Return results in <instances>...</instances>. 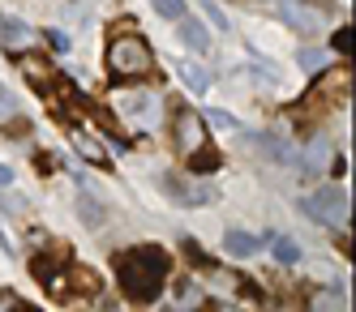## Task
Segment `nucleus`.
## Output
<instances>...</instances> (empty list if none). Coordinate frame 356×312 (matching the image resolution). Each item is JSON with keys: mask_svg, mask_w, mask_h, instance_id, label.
Segmentation results:
<instances>
[{"mask_svg": "<svg viewBox=\"0 0 356 312\" xmlns=\"http://www.w3.org/2000/svg\"><path fill=\"white\" fill-rule=\"evenodd\" d=\"M150 5H155V13H163V17H172V21L185 17V0H150Z\"/></svg>", "mask_w": 356, "mask_h": 312, "instance_id": "obj_16", "label": "nucleus"}, {"mask_svg": "<svg viewBox=\"0 0 356 312\" xmlns=\"http://www.w3.org/2000/svg\"><path fill=\"white\" fill-rule=\"evenodd\" d=\"M270 252H275L279 266H296V261H300V248H296V240H288V236H270Z\"/></svg>", "mask_w": 356, "mask_h": 312, "instance_id": "obj_13", "label": "nucleus"}, {"mask_svg": "<svg viewBox=\"0 0 356 312\" xmlns=\"http://www.w3.org/2000/svg\"><path fill=\"white\" fill-rule=\"evenodd\" d=\"M31 39H35V31L22 17H0V43H5L9 51H17V47H31Z\"/></svg>", "mask_w": 356, "mask_h": 312, "instance_id": "obj_9", "label": "nucleus"}, {"mask_svg": "<svg viewBox=\"0 0 356 312\" xmlns=\"http://www.w3.org/2000/svg\"><path fill=\"white\" fill-rule=\"evenodd\" d=\"M211 124H219V128H227V133H241V124H236L232 116H223V112H211Z\"/></svg>", "mask_w": 356, "mask_h": 312, "instance_id": "obj_22", "label": "nucleus"}, {"mask_svg": "<svg viewBox=\"0 0 356 312\" xmlns=\"http://www.w3.org/2000/svg\"><path fill=\"white\" fill-rule=\"evenodd\" d=\"M202 9H207V17H211V21L219 26V31H227V17H223V9L215 5V0H202Z\"/></svg>", "mask_w": 356, "mask_h": 312, "instance_id": "obj_20", "label": "nucleus"}, {"mask_svg": "<svg viewBox=\"0 0 356 312\" xmlns=\"http://www.w3.org/2000/svg\"><path fill=\"white\" fill-rule=\"evenodd\" d=\"M314 312H348V304L339 295H318L314 300Z\"/></svg>", "mask_w": 356, "mask_h": 312, "instance_id": "obj_17", "label": "nucleus"}, {"mask_svg": "<svg viewBox=\"0 0 356 312\" xmlns=\"http://www.w3.org/2000/svg\"><path fill=\"white\" fill-rule=\"evenodd\" d=\"M215 312H241L236 304H215Z\"/></svg>", "mask_w": 356, "mask_h": 312, "instance_id": "obj_28", "label": "nucleus"}, {"mask_svg": "<svg viewBox=\"0 0 356 312\" xmlns=\"http://www.w3.org/2000/svg\"><path fill=\"white\" fill-rule=\"evenodd\" d=\"M335 51H343V56L352 51V35H348V31H339V35H335Z\"/></svg>", "mask_w": 356, "mask_h": 312, "instance_id": "obj_23", "label": "nucleus"}, {"mask_svg": "<svg viewBox=\"0 0 356 312\" xmlns=\"http://www.w3.org/2000/svg\"><path fill=\"white\" fill-rule=\"evenodd\" d=\"M300 210L309 214L314 223L339 227V223L348 218V197H343V189H318V193H309V197L300 201Z\"/></svg>", "mask_w": 356, "mask_h": 312, "instance_id": "obj_4", "label": "nucleus"}, {"mask_svg": "<svg viewBox=\"0 0 356 312\" xmlns=\"http://www.w3.org/2000/svg\"><path fill=\"white\" fill-rule=\"evenodd\" d=\"M181 77H185V86H189L193 94H207V90H211L207 69H197V64H181Z\"/></svg>", "mask_w": 356, "mask_h": 312, "instance_id": "obj_14", "label": "nucleus"}, {"mask_svg": "<svg viewBox=\"0 0 356 312\" xmlns=\"http://www.w3.org/2000/svg\"><path fill=\"white\" fill-rule=\"evenodd\" d=\"M223 252L227 257H253V252H258V236H249V231H227V236H223Z\"/></svg>", "mask_w": 356, "mask_h": 312, "instance_id": "obj_10", "label": "nucleus"}, {"mask_svg": "<svg viewBox=\"0 0 356 312\" xmlns=\"http://www.w3.org/2000/svg\"><path fill=\"white\" fill-rule=\"evenodd\" d=\"M176 146L181 154H202L207 150V133H202V116L197 112H176Z\"/></svg>", "mask_w": 356, "mask_h": 312, "instance_id": "obj_6", "label": "nucleus"}, {"mask_svg": "<svg viewBox=\"0 0 356 312\" xmlns=\"http://www.w3.org/2000/svg\"><path fill=\"white\" fill-rule=\"evenodd\" d=\"M300 64L309 69V73H318V69L326 64V56H322V51H314V47H309V51H300Z\"/></svg>", "mask_w": 356, "mask_h": 312, "instance_id": "obj_19", "label": "nucleus"}, {"mask_svg": "<svg viewBox=\"0 0 356 312\" xmlns=\"http://www.w3.org/2000/svg\"><path fill=\"white\" fill-rule=\"evenodd\" d=\"M0 248H5V252H13V240L5 236V227H0Z\"/></svg>", "mask_w": 356, "mask_h": 312, "instance_id": "obj_27", "label": "nucleus"}, {"mask_svg": "<svg viewBox=\"0 0 356 312\" xmlns=\"http://www.w3.org/2000/svg\"><path fill=\"white\" fill-rule=\"evenodd\" d=\"M284 21L292 26V31H300V35H318V31H326V17L335 13V5L330 0H284Z\"/></svg>", "mask_w": 356, "mask_h": 312, "instance_id": "obj_3", "label": "nucleus"}, {"mask_svg": "<svg viewBox=\"0 0 356 312\" xmlns=\"http://www.w3.org/2000/svg\"><path fill=\"white\" fill-rule=\"evenodd\" d=\"M181 43H189L193 51H207V47H211L207 26H202V21H193V17H181Z\"/></svg>", "mask_w": 356, "mask_h": 312, "instance_id": "obj_11", "label": "nucleus"}, {"mask_svg": "<svg viewBox=\"0 0 356 312\" xmlns=\"http://www.w3.org/2000/svg\"><path fill=\"white\" fill-rule=\"evenodd\" d=\"M47 43H52V47H56V51H65V47H69V39H65V35H60V31H47Z\"/></svg>", "mask_w": 356, "mask_h": 312, "instance_id": "obj_24", "label": "nucleus"}, {"mask_svg": "<svg viewBox=\"0 0 356 312\" xmlns=\"http://www.w3.org/2000/svg\"><path fill=\"white\" fill-rule=\"evenodd\" d=\"M78 210H82V218H90V223H99V218H104V210H99V201H95V197H82V205H78Z\"/></svg>", "mask_w": 356, "mask_h": 312, "instance_id": "obj_21", "label": "nucleus"}, {"mask_svg": "<svg viewBox=\"0 0 356 312\" xmlns=\"http://www.w3.org/2000/svg\"><path fill=\"white\" fill-rule=\"evenodd\" d=\"M112 98H116V112L134 124L159 120V94H150V90H116Z\"/></svg>", "mask_w": 356, "mask_h": 312, "instance_id": "obj_5", "label": "nucleus"}, {"mask_svg": "<svg viewBox=\"0 0 356 312\" xmlns=\"http://www.w3.org/2000/svg\"><path fill=\"white\" fill-rule=\"evenodd\" d=\"M13 304H17V295H13V291H0V312H9Z\"/></svg>", "mask_w": 356, "mask_h": 312, "instance_id": "obj_25", "label": "nucleus"}, {"mask_svg": "<svg viewBox=\"0 0 356 312\" xmlns=\"http://www.w3.org/2000/svg\"><path fill=\"white\" fill-rule=\"evenodd\" d=\"M168 252L155 248V244H138V248H124L116 257V278H120V291L146 304V300H155L163 291V282H168Z\"/></svg>", "mask_w": 356, "mask_h": 312, "instance_id": "obj_1", "label": "nucleus"}, {"mask_svg": "<svg viewBox=\"0 0 356 312\" xmlns=\"http://www.w3.org/2000/svg\"><path fill=\"white\" fill-rule=\"evenodd\" d=\"M13 112H17V98H13V90L5 82H0V120H9Z\"/></svg>", "mask_w": 356, "mask_h": 312, "instance_id": "obj_18", "label": "nucleus"}, {"mask_svg": "<svg viewBox=\"0 0 356 312\" xmlns=\"http://www.w3.org/2000/svg\"><path fill=\"white\" fill-rule=\"evenodd\" d=\"M330 159H335V150H330V137H326V133H318L309 146H305V159H300V167L309 171V175H322Z\"/></svg>", "mask_w": 356, "mask_h": 312, "instance_id": "obj_8", "label": "nucleus"}, {"mask_svg": "<svg viewBox=\"0 0 356 312\" xmlns=\"http://www.w3.org/2000/svg\"><path fill=\"white\" fill-rule=\"evenodd\" d=\"M108 69H112V77H146L155 69V51H150L138 35H120L108 47Z\"/></svg>", "mask_w": 356, "mask_h": 312, "instance_id": "obj_2", "label": "nucleus"}, {"mask_svg": "<svg viewBox=\"0 0 356 312\" xmlns=\"http://www.w3.org/2000/svg\"><path fill=\"white\" fill-rule=\"evenodd\" d=\"M73 146H78V154H82V159H90L95 167H104V163H108V150L99 146L90 133H73Z\"/></svg>", "mask_w": 356, "mask_h": 312, "instance_id": "obj_12", "label": "nucleus"}, {"mask_svg": "<svg viewBox=\"0 0 356 312\" xmlns=\"http://www.w3.org/2000/svg\"><path fill=\"white\" fill-rule=\"evenodd\" d=\"M163 193L176 197V205H207L211 201V189L207 184H185V180H176V175H163Z\"/></svg>", "mask_w": 356, "mask_h": 312, "instance_id": "obj_7", "label": "nucleus"}, {"mask_svg": "<svg viewBox=\"0 0 356 312\" xmlns=\"http://www.w3.org/2000/svg\"><path fill=\"white\" fill-rule=\"evenodd\" d=\"M9 184H13V167L0 163V189H9Z\"/></svg>", "mask_w": 356, "mask_h": 312, "instance_id": "obj_26", "label": "nucleus"}, {"mask_svg": "<svg viewBox=\"0 0 356 312\" xmlns=\"http://www.w3.org/2000/svg\"><path fill=\"white\" fill-rule=\"evenodd\" d=\"M258 150H266V154H270V159H275L279 167H288V163H292V150H288L284 141H275L270 133H262V137H258Z\"/></svg>", "mask_w": 356, "mask_h": 312, "instance_id": "obj_15", "label": "nucleus"}]
</instances>
